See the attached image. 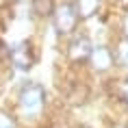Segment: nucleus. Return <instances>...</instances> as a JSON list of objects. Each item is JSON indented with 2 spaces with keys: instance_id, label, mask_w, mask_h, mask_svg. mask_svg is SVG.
Segmentation results:
<instances>
[{
  "instance_id": "obj_8",
  "label": "nucleus",
  "mask_w": 128,
  "mask_h": 128,
  "mask_svg": "<svg viewBox=\"0 0 128 128\" xmlns=\"http://www.w3.org/2000/svg\"><path fill=\"white\" fill-rule=\"evenodd\" d=\"M76 11H78V18H89L98 11V0H78L76 4Z\"/></svg>"
},
{
  "instance_id": "obj_5",
  "label": "nucleus",
  "mask_w": 128,
  "mask_h": 128,
  "mask_svg": "<svg viewBox=\"0 0 128 128\" xmlns=\"http://www.w3.org/2000/svg\"><path fill=\"white\" fill-rule=\"evenodd\" d=\"M89 63L94 65L96 72H106V70L115 63V54L111 52L108 48H104V46L94 48V50H91V56H89Z\"/></svg>"
},
{
  "instance_id": "obj_9",
  "label": "nucleus",
  "mask_w": 128,
  "mask_h": 128,
  "mask_svg": "<svg viewBox=\"0 0 128 128\" xmlns=\"http://www.w3.org/2000/svg\"><path fill=\"white\" fill-rule=\"evenodd\" d=\"M115 61H117L120 65H124V68H128V39H126V41H122L120 46H117Z\"/></svg>"
},
{
  "instance_id": "obj_1",
  "label": "nucleus",
  "mask_w": 128,
  "mask_h": 128,
  "mask_svg": "<svg viewBox=\"0 0 128 128\" xmlns=\"http://www.w3.org/2000/svg\"><path fill=\"white\" fill-rule=\"evenodd\" d=\"M20 111L24 115H37L46 104V91L37 82H26L20 91Z\"/></svg>"
},
{
  "instance_id": "obj_10",
  "label": "nucleus",
  "mask_w": 128,
  "mask_h": 128,
  "mask_svg": "<svg viewBox=\"0 0 128 128\" xmlns=\"http://www.w3.org/2000/svg\"><path fill=\"white\" fill-rule=\"evenodd\" d=\"M0 128H15V124H13V120L9 115L0 113Z\"/></svg>"
},
{
  "instance_id": "obj_12",
  "label": "nucleus",
  "mask_w": 128,
  "mask_h": 128,
  "mask_svg": "<svg viewBox=\"0 0 128 128\" xmlns=\"http://www.w3.org/2000/svg\"><path fill=\"white\" fill-rule=\"evenodd\" d=\"M124 100L128 102V82H126V85H124Z\"/></svg>"
},
{
  "instance_id": "obj_3",
  "label": "nucleus",
  "mask_w": 128,
  "mask_h": 128,
  "mask_svg": "<svg viewBox=\"0 0 128 128\" xmlns=\"http://www.w3.org/2000/svg\"><path fill=\"white\" fill-rule=\"evenodd\" d=\"M9 54H11V61H13V65L18 70H30L35 65V59H37L35 48H33L30 41H22V44H18Z\"/></svg>"
},
{
  "instance_id": "obj_2",
  "label": "nucleus",
  "mask_w": 128,
  "mask_h": 128,
  "mask_svg": "<svg viewBox=\"0 0 128 128\" xmlns=\"http://www.w3.org/2000/svg\"><path fill=\"white\" fill-rule=\"evenodd\" d=\"M52 20H54V28H56L59 35H70L76 28V24H78L80 18H78V11H76L74 4L65 2V4H61L52 13Z\"/></svg>"
},
{
  "instance_id": "obj_7",
  "label": "nucleus",
  "mask_w": 128,
  "mask_h": 128,
  "mask_svg": "<svg viewBox=\"0 0 128 128\" xmlns=\"http://www.w3.org/2000/svg\"><path fill=\"white\" fill-rule=\"evenodd\" d=\"M30 2H33V11L41 18L54 13V0H30Z\"/></svg>"
},
{
  "instance_id": "obj_6",
  "label": "nucleus",
  "mask_w": 128,
  "mask_h": 128,
  "mask_svg": "<svg viewBox=\"0 0 128 128\" xmlns=\"http://www.w3.org/2000/svg\"><path fill=\"white\" fill-rule=\"evenodd\" d=\"M87 96H89L87 87L80 85V82H74V85H72V91H68V100L72 102V104H82V102L87 100Z\"/></svg>"
},
{
  "instance_id": "obj_13",
  "label": "nucleus",
  "mask_w": 128,
  "mask_h": 128,
  "mask_svg": "<svg viewBox=\"0 0 128 128\" xmlns=\"http://www.w3.org/2000/svg\"><path fill=\"white\" fill-rule=\"evenodd\" d=\"M80 128H89V126H80Z\"/></svg>"
},
{
  "instance_id": "obj_11",
  "label": "nucleus",
  "mask_w": 128,
  "mask_h": 128,
  "mask_svg": "<svg viewBox=\"0 0 128 128\" xmlns=\"http://www.w3.org/2000/svg\"><path fill=\"white\" fill-rule=\"evenodd\" d=\"M124 33H126V39H128V15L124 18Z\"/></svg>"
},
{
  "instance_id": "obj_4",
  "label": "nucleus",
  "mask_w": 128,
  "mask_h": 128,
  "mask_svg": "<svg viewBox=\"0 0 128 128\" xmlns=\"http://www.w3.org/2000/svg\"><path fill=\"white\" fill-rule=\"evenodd\" d=\"M91 50H94V46H91V41L87 37H76L68 48V56L74 63H82V61H89Z\"/></svg>"
}]
</instances>
